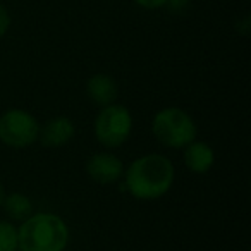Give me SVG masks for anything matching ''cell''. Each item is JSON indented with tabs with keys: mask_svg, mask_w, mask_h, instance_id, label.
<instances>
[{
	"mask_svg": "<svg viewBox=\"0 0 251 251\" xmlns=\"http://www.w3.org/2000/svg\"><path fill=\"white\" fill-rule=\"evenodd\" d=\"M86 93L91 101L101 108L115 103L119 88L114 77H110L108 74H93L86 83Z\"/></svg>",
	"mask_w": 251,
	"mask_h": 251,
	"instance_id": "cell-9",
	"label": "cell"
},
{
	"mask_svg": "<svg viewBox=\"0 0 251 251\" xmlns=\"http://www.w3.org/2000/svg\"><path fill=\"white\" fill-rule=\"evenodd\" d=\"M74 133H76L74 122L66 115H57L50 119L43 127L40 126L38 141L47 148H60L73 140Z\"/></svg>",
	"mask_w": 251,
	"mask_h": 251,
	"instance_id": "cell-7",
	"label": "cell"
},
{
	"mask_svg": "<svg viewBox=\"0 0 251 251\" xmlns=\"http://www.w3.org/2000/svg\"><path fill=\"white\" fill-rule=\"evenodd\" d=\"M126 189L136 200L151 201L171 191L176 179L174 164L160 153H148L138 157L127 167Z\"/></svg>",
	"mask_w": 251,
	"mask_h": 251,
	"instance_id": "cell-1",
	"label": "cell"
},
{
	"mask_svg": "<svg viewBox=\"0 0 251 251\" xmlns=\"http://www.w3.org/2000/svg\"><path fill=\"white\" fill-rule=\"evenodd\" d=\"M188 4H189V0H169L165 7H169L172 12H182L188 7Z\"/></svg>",
	"mask_w": 251,
	"mask_h": 251,
	"instance_id": "cell-14",
	"label": "cell"
},
{
	"mask_svg": "<svg viewBox=\"0 0 251 251\" xmlns=\"http://www.w3.org/2000/svg\"><path fill=\"white\" fill-rule=\"evenodd\" d=\"M86 172L100 186L117 182L124 174V164L112 153H95L86 162Z\"/></svg>",
	"mask_w": 251,
	"mask_h": 251,
	"instance_id": "cell-6",
	"label": "cell"
},
{
	"mask_svg": "<svg viewBox=\"0 0 251 251\" xmlns=\"http://www.w3.org/2000/svg\"><path fill=\"white\" fill-rule=\"evenodd\" d=\"M40 124L36 117L23 108H11L0 115V141L5 147L28 148L38 141Z\"/></svg>",
	"mask_w": 251,
	"mask_h": 251,
	"instance_id": "cell-5",
	"label": "cell"
},
{
	"mask_svg": "<svg viewBox=\"0 0 251 251\" xmlns=\"http://www.w3.org/2000/svg\"><path fill=\"white\" fill-rule=\"evenodd\" d=\"M133 131V115L124 105L112 103L101 107L95 117L93 133L100 145L107 148H117L129 140Z\"/></svg>",
	"mask_w": 251,
	"mask_h": 251,
	"instance_id": "cell-4",
	"label": "cell"
},
{
	"mask_svg": "<svg viewBox=\"0 0 251 251\" xmlns=\"http://www.w3.org/2000/svg\"><path fill=\"white\" fill-rule=\"evenodd\" d=\"M67 243L69 227L55 213H31L18 227L19 251H64Z\"/></svg>",
	"mask_w": 251,
	"mask_h": 251,
	"instance_id": "cell-2",
	"label": "cell"
},
{
	"mask_svg": "<svg viewBox=\"0 0 251 251\" xmlns=\"http://www.w3.org/2000/svg\"><path fill=\"white\" fill-rule=\"evenodd\" d=\"M5 195H7V193H5V188H4V184H2V182H0V208H2V205H4Z\"/></svg>",
	"mask_w": 251,
	"mask_h": 251,
	"instance_id": "cell-15",
	"label": "cell"
},
{
	"mask_svg": "<svg viewBox=\"0 0 251 251\" xmlns=\"http://www.w3.org/2000/svg\"><path fill=\"white\" fill-rule=\"evenodd\" d=\"M141 9H147V11H155V9H162L167 5L169 0H134Z\"/></svg>",
	"mask_w": 251,
	"mask_h": 251,
	"instance_id": "cell-13",
	"label": "cell"
},
{
	"mask_svg": "<svg viewBox=\"0 0 251 251\" xmlns=\"http://www.w3.org/2000/svg\"><path fill=\"white\" fill-rule=\"evenodd\" d=\"M9 28H11V14H9L7 7L0 2V38L7 35Z\"/></svg>",
	"mask_w": 251,
	"mask_h": 251,
	"instance_id": "cell-12",
	"label": "cell"
},
{
	"mask_svg": "<svg viewBox=\"0 0 251 251\" xmlns=\"http://www.w3.org/2000/svg\"><path fill=\"white\" fill-rule=\"evenodd\" d=\"M0 251H18V227L0 220Z\"/></svg>",
	"mask_w": 251,
	"mask_h": 251,
	"instance_id": "cell-11",
	"label": "cell"
},
{
	"mask_svg": "<svg viewBox=\"0 0 251 251\" xmlns=\"http://www.w3.org/2000/svg\"><path fill=\"white\" fill-rule=\"evenodd\" d=\"M184 164L193 174H206L215 164V151L205 141H191L184 147Z\"/></svg>",
	"mask_w": 251,
	"mask_h": 251,
	"instance_id": "cell-8",
	"label": "cell"
},
{
	"mask_svg": "<svg viewBox=\"0 0 251 251\" xmlns=\"http://www.w3.org/2000/svg\"><path fill=\"white\" fill-rule=\"evenodd\" d=\"M153 136L164 147L181 150L196 140V122L186 110L179 107H165L158 110L151 122Z\"/></svg>",
	"mask_w": 251,
	"mask_h": 251,
	"instance_id": "cell-3",
	"label": "cell"
},
{
	"mask_svg": "<svg viewBox=\"0 0 251 251\" xmlns=\"http://www.w3.org/2000/svg\"><path fill=\"white\" fill-rule=\"evenodd\" d=\"M7 215L12 220H26L33 213V203L25 193H11L5 195L4 205Z\"/></svg>",
	"mask_w": 251,
	"mask_h": 251,
	"instance_id": "cell-10",
	"label": "cell"
}]
</instances>
